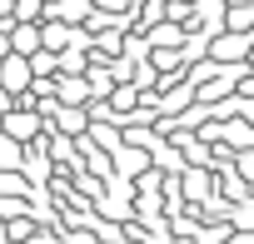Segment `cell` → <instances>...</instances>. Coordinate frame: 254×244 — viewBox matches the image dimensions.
Wrapping results in <instances>:
<instances>
[{
	"label": "cell",
	"mask_w": 254,
	"mask_h": 244,
	"mask_svg": "<svg viewBox=\"0 0 254 244\" xmlns=\"http://www.w3.org/2000/svg\"><path fill=\"white\" fill-rule=\"evenodd\" d=\"M0 135L15 140V145L25 150V145H35V140L45 135V120H40L35 110H10V115H0Z\"/></svg>",
	"instance_id": "6da1fadb"
},
{
	"label": "cell",
	"mask_w": 254,
	"mask_h": 244,
	"mask_svg": "<svg viewBox=\"0 0 254 244\" xmlns=\"http://www.w3.org/2000/svg\"><path fill=\"white\" fill-rule=\"evenodd\" d=\"M50 95H55V105H75V110L90 105V85H85V75H55Z\"/></svg>",
	"instance_id": "7a4b0ae2"
},
{
	"label": "cell",
	"mask_w": 254,
	"mask_h": 244,
	"mask_svg": "<svg viewBox=\"0 0 254 244\" xmlns=\"http://www.w3.org/2000/svg\"><path fill=\"white\" fill-rule=\"evenodd\" d=\"M55 135L60 140H85V130H90V115L85 110H75V105H55Z\"/></svg>",
	"instance_id": "3957f363"
},
{
	"label": "cell",
	"mask_w": 254,
	"mask_h": 244,
	"mask_svg": "<svg viewBox=\"0 0 254 244\" xmlns=\"http://www.w3.org/2000/svg\"><path fill=\"white\" fill-rule=\"evenodd\" d=\"M0 90H10L15 100L30 90V65H25L20 55H5V60H0Z\"/></svg>",
	"instance_id": "277c9868"
},
{
	"label": "cell",
	"mask_w": 254,
	"mask_h": 244,
	"mask_svg": "<svg viewBox=\"0 0 254 244\" xmlns=\"http://www.w3.org/2000/svg\"><path fill=\"white\" fill-rule=\"evenodd\" d=\"M30 194V180L20 170H0V199H25Z\"/></svg>",
	"instance_id": "5b68a950"
},
{
	"label": "cell",
	"mask_w": 254,
	"mask_h": 244,
	"mask_svg": "<svg viewBox=\"0 0 254 244\" xmlns=\"http://www.w3.org/2000/svg\"><path fill=\"white\" fill-rule=\"evenodd\" d=\"M185 194H194V199H204V194H209V175H204V165L185 170Z\"/></svg>",
	"instance_id": "8992f818"
},
{
	"label": "cell",
	"mask_w": 254,
	"mask_h": 244,
	"mask_svg": "<svg viewBox=\"0 0 254 244\" xmlns=\"http://www.w3.org/2000/svg\"><path fill=\"white\" fill-rule=\"evenodd\" d=\"M20 155H25V150H20L15 140L0 135V170H20Z\"/></svg>",
	"instance_id": "52a82bcc"
},
{
	"label": "cell",
	"mask_w": 254,
	"mask_h": 244,
	"mask_svg": "<svg viewBox=\"0 0 254 244\" xmlns=\"http://www.w3.org/2000/svg\"><path fill=\"white\" fill-rule=\"evenodd\" d=\"M229 165H234V175H239V180H249V184H254V150H239Z\"/></svg>",
	"instance_id": "ba28073f"
},
{
	"label": "cell",
	"mask_w": 254,
	"mask_h": 244,
	"mask_svg": "<svg viewBox=\"0 0 254 244\" xmlns=\"http://www.w3.org/2000/svg\"><path fill=\"white\" fill-rule=\"evenodd\" d=\"M224 5H244V0H224Z\"/></svg>",
	"instance_id": "9c48e42d"
},
{
	"label": "cell",
	"mask_w": 254,
	"mask_h": 244,
	"mask_svg": "<svg viewBox=\"0 0 254 244\" xmlns=\"http://www.w3.org/2000/svg\"><path fill=\"white\" fill-rule=\"evenodd\" d=\"M120 244H130V239H120Z\"/></svg>",
	"instance_id": "30bf717a"
}]
</instances>
